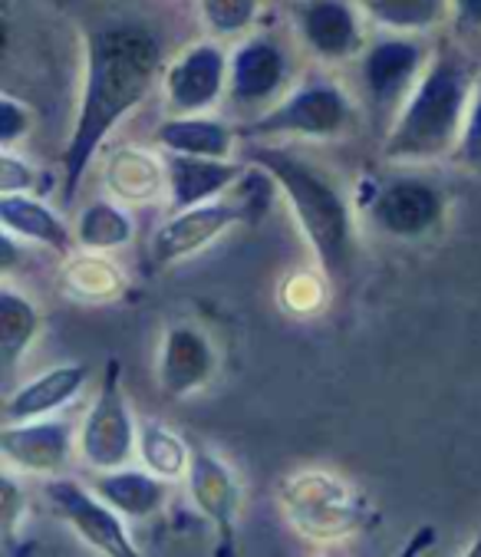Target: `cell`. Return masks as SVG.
<instances>
[{
	"label": "cell",
	"instance_id": "f1b7e54d",
	"mask_svg": "<svg viewBox=\"0 0 481 557\" xmlns=\"http://www.w3.org/2000/svg\"><path fill=\"white\" fill-rule=\"evenodd\" d=\"M448 159L461 172L481 175V73H478L474 89H471V102H468V113H465V126H461L458 146H455V152Z\"/></svg>",
	"mask_w": 481,
	"mask_h": 557
},
{
	"label": "cell",
	"instance_id": "4fadbf2b",
	"mask_svg": "<svg viewBox=\"0 0 481 557\" xmlns=\"http://www.w3.org/2000/svg\"><path fill=\"white\" fill-rule=\"evenodd\" d=\"M231 53L218 40H198L182 50L162 73V92L169 116H201L227 99Z\"/></svg>",
	"mask_w": 481,
	"mask_h": 557
},
{
	"label": "cell",
	"instance_id": "d6986e66",
	"mask_svg": "<svg viewBox=\"0 0 481 557\" xmlns=\"http://www.w3.org/2000/svg\"><path fill=\"white\" fill-rule=\"evenodd\" d=\"M0 225L14 238L50 248L60 258H70L79 251L76 228H70L47 201L34 195H0Z\"/></svg>",
	"mask_w": 481,
	"mask_h": 557
},
{
	"label": "cell",
	"instance_id": "e0dca14e",
	"mask_svg": "<svg viewBox=\"0 0 481 557\" xmlns=\"http://www.w3.org/2000/svg\"><path fill=\"white\" fill-rule=\"evenodd\" d=\"M165 156V152H162ZM248 175V165L234 159H195V156H165L169 178V208L185 211L224 198L231 185Z\"/></svg>",
	"mask_w": 481,
	"mask_h": 557
},
{
	"label": "cell",
	"instance_id": "2e32d148",
	"mask_svg": "<svg viewBox=\"0 0 481 557\" xmlns=\"http://www.w3.org/2000/svg\"><path fill=\"white\" fill-rule=\"evenodd\" d=\"M218 354L208 341V333L192 323H172L162 333L156 380L169 399H185L205 389L214 380Z\"/></svg>",
	"mask_w": 481,
	"mask_h": 557
},
{
	"label": "cell",
	"instance_id": "8fae6325",
	"mask_svg": "<svg viewBox=\"0 0 481 557\" xmlns=\"http://www.w3.org/2000/svg\"><path fill=\"white\" fill-rule=\"evenodd\" d=\"M373 228L399 242H419L432 235L448 211L445 191L422 175H396L373 188L370 201L363 205Z\"/></svg>",
	"mask_w": 481,
	"mask_h": 557
},
{
	"label": "cell",
	"instance_id": "ffe728a7",
	"mask_svg": "<svg viewBox=\"0 0 481 557\" xmlns=\"http://www.w3.org/2000/svg\"><path fill=\"white\" fill-rule=\"evenodd\" d=\"M237 126L218 116H165L156 126L152 143L165 156H195V159H231L237 146Z\"/></svg>",
	"mask_w": 481,
	"mask_h": 557
},
{
	"label": "cell",
	"instance_id": "9c48e42d",
	"mask_svg": "<svg viewBox=\"0 0 481 557\" xmlns=\"http://www.w3.org/2000/svg\"><path fill=\"white\" fill-rule=\"evenodd\" d=\"M291 76L294 63L287 47L274 34H251L231 50L227 102L255 120L291 92Z\"/></svg>",
	"mask_w": 481,
	"mask_h": 557
},
{
	"label": "cell",
	"instance_id": "9a60e30c",
	"mask_svg": "<svg viewBox=\"0 0 481 557\" xmlns=\"http://www.w3.org/2000/svg\"><path fill=\"white\" fill-rule=\"evenodd\" d=\"M0 453L8 466L24 475L57 479L70 469L73 453H79V438L73 435V425L63 419H37V422H17L0 429Z\"/></svg>",
	"mask_w": 481,
	"mask_h": 557
},
{
	"label": "cell",
	"instance_id": "603a6c76",
	"mask_svg": "<svg viewBox=\"0 0 481 557\" xmlns=\"http://www.w3.org/2000/svg\"><path fill=\"white\" fill-rule=\"evenodd\" d=\"M40 330L44 317L37 304L11 284L0 287V370H4V376L21 367V360L40 337Z\"/></svg>",
	"mask_w": 481,
	"mask_h": 557
},
{
	"label": "cell",
	"instance_id": "44dd1931",
	"mask_svg": "<svg viewBox=\"0 0 481 557\" xmlns=\"http://www.w3.org/2000/svg\"><path fill=\"white\" fill-rule=\"evenodd\" d=\"M89 488L106 505H112L126 521H146V518L159 515L169 498V482L152 475L146 466L143 469L123 466L112 472H99Z\"/></svg>",
	"mask_w": 481,
	"mask_h": 557
},
{
	"label": "cell",
	"instance_id": "ac0fdd59",
	"mask_svg": "<svg viewBox=\"0 0 481 557\" xmlns=\"http://www.w3.org/2000/svg\"><path fill=\"white\" fill-rule=\"evenodd\" d=\"M89 363H63L53 370H44L40 376H34L30 383L17 386L8 399H4V425H17V422H37V419H50L57 416L63 406H70L79 389L89 380Z\"/></svg>",
	"mask_w": 481,
	"mask_h": 557
},
{
	"label": "cell",
	"instance_id": "d4e9b609",
	"mask_svg": "<svg viewBox=\"0 0 481 557\" xmlns=\"http://www.w3.org/2000/svg\"><path fill=\"white\" fill-rule=\"evenodd\" d=\"M370 24L386 34H429L452 21V0H356Z\"/></svg>",
	"mask_w": 481,
	"mask_h": 557
},
{
	"label": "cell",
	"instance_id": "1f68e13d",
	"mask_svg": "<svg viewBox=\"0 0 481 557\" xmlns=\"http://www.w3.org/2000/svg\"><path fill=\"white\" fill-rule=\"evenodd\" d=\"M34 178L37 172L27 159L14 149H0V195H30Z\"/></svg>",
	"mask_w": 481,
	"mask_h": 557
},
{
	"label": "cell",
	"instance_id": "83f0119b",
	"mask_svg": "<svg viewBox=\"0 0 481 557\" xmlns=\"http://www.w3.org/2000/svg\"><path fill=\"white\" fill-rule=\"evenodd\" d=\"M198 17L211 40L248 37L261 17V0H198Z\"/></svg>",
	"mask_w": 481,
	"mask_h": 557
},
{
	"label": "cell",
	"instance_id": "d6a6232c",
	"mask_svg": "<svg viewBox=\"0 0 481 557\" xmlns=\"http://www.w3.org/2000/svg\"><path fill=\"white\" fill-rule=\"evenodd\" d=\"M452 30L458 37L481 34V0H452Z\"/></svg>",
	"mask_w": 481,
	"mask_h": 557
},
{
	"label": "cell",
	"instance_id": "52a82bcc",
	"mask_svg": "<svg viewBox=\"0 0 481 557\" xmlns=\"http://www.w3.org/2000/svg\"><path fill=\"white\" fill-rule=\"evenodd\" d=\"M432 50L409 37V34H386L367 44V50L356 57V76L370 113L377 120H396L403 102L416 89L419 76L429 66Z\"/></svg>",
	"mask_w": 481,
	"mask_h": 557
},
{
	"label": "cell",
	"instance_id": "f546056e",
	"mask_svg": "<svg viewBox=\"0 0 481 557\" xmlns=\"http://www.w3.org/2000/svg\"><path fill=\"white\" fill-rule=\"evenodd\" d=\"M323 274H294V277H287V284H284V290H281V300H284V307L291 310V313H300V317H307V313H317L320 307H323Z\"/></svg>",
	"mask_w": 481,
	"mask_h": 557
},
{
	"label": "cell",
	"instance_id": "cb8c5ba5",
	"mask_svg": "<svg viewBox=\"0 0 481 557\" xmlns=\"http://www.w3.org/2000/svg\"><path fill=\"white\" fill-rule=\"evenodd\" d=\"M60 287L70 300L83 304H109L119 300L126 290V277L115 261L96 251H76L66 258V268L60 274Z\"/></svg>",
	"mask_w": 481,
	"mask_h": 557
},
{
	"label": "cell",
	"instance_id": "484cf974",
	"mask_svg": "<svg viewBox=\"0 0 481 557\" xmlns=\"http://www.w3.org/2000/svg\"><path fill=\"white\" fill-rule=\"evenodd\" d=\"M136 235L133 218L123 205H115L109 198H96L79 211L76 221V245L79 251H96V255H109L126 248Z\"/></svg>",
	"mask_w": 481,
	"mask_h": 557
},
{
	"label": "cell",
	"instance_id": "6da1fadb",
	"mask_svg": "<svg viewBox=\"0 0 481 557\" xmlns=\"http://www.w3.org/2000/svg\"><path fill=\"white\" fill-rule=\"evenodd\" d=\"M162 73L165 50L149 24L115 17L86 30L83 92L66 146L60 152L63 205L76 198L79 182L99 156L102 143L133 109L146 102Z\"/></svg>",
	"mask_w": 481,
	"mask_h": 557
},
{
	"label": "cell",
	"instance_id": "d590c367",
	"mask_svg": "<svg viewBox=\"0 0 481 557\" xmlns=\"http://www.w3.org/2000/svg\"><path fill=\"white\" fill-rule=\"evenodd\" d=\"M461 557H481V531L471 537V544L465 547V554H461Z\"/></svg>",
	"mask_w": 481,
	"mask_h": 557
},
{
	"label": "cell",
	"instance_id": "836d02e7",
	"mask_svg": "<svg viewBox=\"0 0 481 557\" xmlns=\"http://www.w3.org/2000/svg\"><path fill=\"white\" fill-rule=\"evenodd\" d=\"M24 495L17 488V482L11 475H4V502H0V518H4V534L14 537L17 534V515L24 511Z\"/></svg>",
	"mask_w": 481,
	"mask_h": 557
},
{
	"label": "cell",
	"instance_id": "7402d4cb",
	"mask_svg": "<svg viewBox=\"0 0 481 557\" xmlns=\"http://www.w3.org/2000/svg\"><path fill=\"white\" fill-rule=\"evenodd\" d=\"M102 178H106V188L112 191V198H119L123 205H149L162 191H169L165 156H156L149 149H136V146L115 149L106 159Z\"/></svg>",
	"mask_w": 481,
	"mask_h": 557
},
{
	"label": "cell",
	"instance_id": "277c9868",
	"mask_svg": "<svg viewBox=\"0 0 481 557\" xmlns=\"http://www.w3.org/2000/svg\"><path fill=\"white\" fill-rule=\"evenodd\" d=\"M278 502L287 524L313 544L346 541L373 521L370 498L353 488L346 479L323 469H304L287 475L278 485Z\"/></svg>",
	"mask_w": 481,
	"mask_h": 557
},
{
	"label": "cell",
	"instance_id": "30bf717a",
	"mask_svg": "<svg viewBox=\"0 0 481 557\" xmlns=\"http://www.w3.org/2000/svg\"><path fill=\"white\" fill-rule=\"evenodd\" d=\"M44 498H47L50 511L99 557H146L136 547V541L126 528V518L112 505H106L89 485L57 475V479L44 482Z\"/></svg>",
	"mask_w": 481,
	"mask_h": 557
},
{
	"label": "cell",
	"instance_id": "5bb4252c",
	"mask_svg": "<svg viewBox=\"0 0 481 557\" xmlns=\"http://www.w3.org/2000/svg\"><path fill=\"white\" fill-rule=\"evenodd\" d=\"M188 495L205 521H211L218 544L214 557H234L237 550V511H240V482L234 469L205 445H192L188 466Z\"/></svg>",
	"mask_w": 481,
	"mask_h": 557
},
{
	"label": "cell",
	"instance_id": "5b68a950",
	"mask_svg": "<svg viewBox=\"0 0 481 557\" xmlns=\"http://www.w3.org/2000/svg\"><path fill=\"white\" fill-rule=\"evenodd\" d=\"M356 123L353 96L330 76H307L284 99H278L261 116L237 123V136L248 143L281 139H336Z\"/></svg>",
	"mask_w": 481,
	"mask_h": 557
},
{
	"label": "cell",
	"instance_id": "3957f363",
	"mask_svg": "<svg viewBox=\"0 0 481 557\" xmlns=\"http://www.w3.org/2000/svg\"><path fill=\"white\" fill-rule=\"evenodd\" d=\"M474 79L478 73L471 60L455 44H435L425 73L386 129L383 159L416 165L452 156L465 126Z\"/></svg>",
	"mask_w": 481,
	"mask_h": 557
},
{
	"label": "cell",
	"instance_id": "ba28073f",
	"mask_svg": "<svg viewBox=\"0 0 481 557\" xmlns=\"http://www.w3.org/2000/svg\"><path fill=\"white\" fill-rule=\"evenodd\" d=\"M255 211H261V201H251V195L240 198H214L208 205L198 208H185V211H172L162 225L152 232L149 242V264L156 271H165L198 251H205L208 245H214L221 235H227L240 221L255 218Z\"/></svg>",
	"mask_w": 481,
	"mask_h": 557
},
{
	"label": "cell",
	"instance_id": "7a4b0ae2",
	"mask_svg": "<svg viewBox=\"0 0 481 557\" xmlns=\"http://www.w3.org/2000/svg\"><path fill=\"white\" fill-rule=\"evenodd\" d=\"M248 162L251 169H261L291 205L320 274L333 284H346L356 268V221L340 182L281 143H251Z\"/></svg>",
	"mask_w": 481,
	"mask_h": 557
},
{
	"label": "cell",
	"instance_id": "8992f818",
	"mask_svg": "<svg viewBox=\"0 0 481 557\" xmlns=\"http://www.w3.org/2000/svg\"><path fill=\"white\" fill-rule=\"evenodd\" d=\"M136 453H139V422L123 389V367L112 357L79 425V459L92 472H112L130 466Z\"/></svg>",
	"mask_w": 481,
	"mask_h": 557
},
{
	"label": "cell",
	"instance_id": "7c38bea8",
	"mask_svg": "<svg viewBox=\"0 0 481 557\" xmlns=\"http://www.w3.org/2000/svg\"><path fill=\"white\" fill-rule=\"evenodd\" d=\"M291 24L304 50L323 63H346L367 50V14L356 0H294Z\"/></svg>",
	"mask_w": 481,
	"mask_h": 557
},
{
	"label": "cell",
	"instance_id": "4dcf8cb0",
	"mask_svg": "<svg viewBox=\"0 0 481 557\" xmlns=\"http://www.w3.org/2000/svg\"><path fill=\"white\" fill-rule=\"evenodd\" d=\"M34 126V109L14 92L0 96V149H14Z\"/></svg>",
	"mask_w": 481,
	"mask_h": 557
},
{
	"label": "cell",
	"instance_id": "e575fe53",
	"mask_svg": "<svg viewBox=\"0 0 481 557\" xmlns=\"http://www.w3.org/2000/svg\"><path fill=\"white\" fill-rule=\"evenodd\" d=\"M432 544H435V528L432 524H422V528H416L409 534V541L403 544V550L396 557H425Z\"/></svg>",
	"mask_w": 481,
	"mask_h": 557
},
{
	"label": "cell",
	"instance_id": "4316f807",
	"mask_svg": "<svg viewBox=\"0 0 481 557\" xmlns=\"http://www.w3.org/2000/svg\"><path fill=\"white\" fill-rule=\"evenodd\" d=\"M139 459L152 475L175 482V479L188 475L192 445L169 425H162L156 419H143L139 422Z\"/></svg>",
	"mask_w": 481,
	"mask_h": 557
}]
</instances>
